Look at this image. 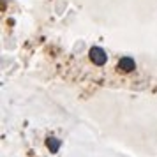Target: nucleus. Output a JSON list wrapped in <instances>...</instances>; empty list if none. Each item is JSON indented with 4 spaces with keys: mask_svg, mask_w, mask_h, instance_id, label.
Wrapping results in <instances>:
<instances>
[{
    "mask_svg": "<svg viewBox=\"0 0 157 157\" xmlns=\"http://www.w3.org/2000/svg\"><path fill=\"white\" fill-rule=\"evenodd\" d=\"M88 57L92 60V64L97 65V67H102L108 62V53L102 48H99V46H92L88 50Z\"/></svg>",
    "mask_w": 157,
    "mask_h": 157,
    "instance_id": "nucleus-1",
    "label": "nucleus"
},
{
    "mask_svg": "<svg viewBox=\"0 0 157 157\" xmlns=\"http://www.w3.org/2000/svg\"><path fill=\"white\" fill-rule=\"evenodd\" d=\"M120 71L124 72H132L136 69V62L132 57H122L120 60H118V65H117Z\"/></svg>",
    "mask_w": 157,
    "mask_h": 157,
    "instance_id": "nucleus-2",
    "label": "nucleus"
},
{
    "mask_svg": "<svg viewBox=\"0 0 157 157\" xmlns=\"http://www.w3.org/2000/svg\"><path fill=\"white\" fill-rule=\"evenodd\" d=\"M46 147L50 148L51 154H58V150L62 147V141H60L58 138H55V136H50V138L46 140Z\"/></svg>",
    "mask_w": 157,
    "mask_h": 157,
    "instance_id": "nucleus-3",
    "label": "nucleus"
}]
</instances>
